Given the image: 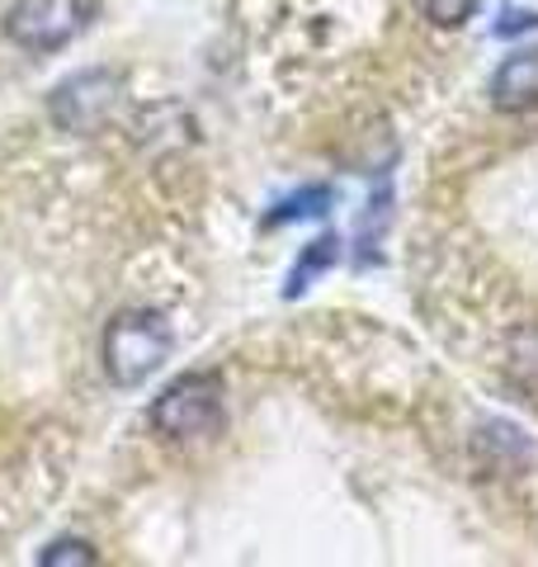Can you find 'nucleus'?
<instances>
[{
    "label": "nucleus",
    "instance_id": "1a4fd4ad",
    "mask_svg": "<svg viewBox=\"0 0 538 567\" xmlns=\"http://www.w3.org/2000/svg\"><path fill=\"white\" fill-rule=\"evenodd\" d=\"M425 20H435L439 29H458L463 20H473L477 0H421Z\"/></svg>",
    "mask_w": 538,
    "mask_h": 567
},
{
    "label": "nucleus",
    "instance_id": "20e7f679",
    "mask_svg": "<svg viewBox=\"0 0 538 567\" xmlns=\"http://www.w3.org/2000/svg\"><path fill=\"white\" fill-rule=\"evenodd\" d=\"M118 76L114 71H81V76L62 81L58 91H52V118L62 123L66 133L76 137H90L95 128H104L118 104Z\"/></svg>",
    "mask_w": 538,
    "mask_h": 567
},
{
    "label": "nucleus",
    "instance_id": "9d476101",
    "mask_svg": "<svg viewBox=\"0 0 538 567\" xmlns=\"http://www.w3.org/2000/svg\"><path fill=\"white\" fill-rule=\"evenodd\" d=\"M387 204H392V189L379 185V194H373V204H369V233L359 237V246H364V260H373V246H379V233L387 223Z\"/></svg>",
    "mask_w": 538,
    "mask_h": 567
},
{
    "label": "nucleus",
    "instance_id": "f257e3e1",
    "mask_svg": "<svg viewBox=\"0 0 538 567\" xmlns=\"http://www.w3.org/2000/svg\"><path fill=\"white\" fill-rule=\"evenodd\" d=\"M170 346H175V336L161 312H152V308L118 312L114 322L104 327V374L118 388H137L166 364Z\"/></svg>",
    "mask_w": 538,
    "mask_h": 567
},
{
    "label": "nucleus",
    "instance_id": "9b49d317",
    "mask_svg": "<svg viewBox=\"0 0 538 567\" xmlns=\"http://www.w3.org/2000/svg\"><path fill=\"white\" fill-rule=\"evenodd\" d=\"M529 29H538V14H534V10H506V14L496 20L500 39H515V33H529Z\"/></svg>",
    "mask_w": 538,
    "mask_h": 567
},
{
    "label": "nucleus",
    "instance_id": "6e6552de",
    "mask_svg": "<svg viewBox=\"0 0 538 567\" xmlns=\"http://www.w3.org/2000/svg\"><path fill=\"white\" fill-rule=\"evenodd\" d=\"M39 563L43 567H90L95 563V548H90L85 539H58V544L43 548Z\"/></svg>",
    "mask_w": 538,
    "mask_h": 567
},
{
    "label": "nucleus",
    "instance_id": "423d86ee",
    "mask_svg": "<svg viewBox=\"0 0 538 567\" xmlns=\"http://www.w3.org/2000/svg\"><path fill=\"white\" fill-rule=\"evenodd\" d=\"M331 199H335V194H331L327 185H308V189L289 194V199H283V204H275V213H269V218H265V227H279V223H302V218H321Z\"/></svg>",
    "mask_w": 538,
    "mask_h": 567
},
{
    "label": "nucleus",
    "instance_id": "0eeeda50",
    "mask_svg": "<svg viewBox=\"0 0 538 567\" xmlns=\"http://www.w3.org/2000/svg\"><path fill=\"white\" fill-rule=\"evenodd\" d=\"M331 260H335V237H321V241H312L308 251H302V260H298V270L289 275V298H298V293H308V284L321 275V270H331Z\"/></svg>",
    "mask_w": 538,
    "mask_h": 567
},
{
    "label": "nucleus",
    "instance_id": "7ed1b4c3",
    "mask_svg": "<svg viewBox=\"0 0 538 567\" xmlns=\"http://www.w3.org/2000/svg\"><path fill=\"white\" fill-rule=\"evenodd\" d=\"M85 0H14L6 33L29 52H58L85 29Z\"/></svg>",
    "mask_w": 538,
    "mask_h": 567
},
{
    "label": "nucleus",
    "instance_id": "39448f33",
    "mask_svg": "<svg viewBox=\"0 0 538 567\" xmlns=\"http://www.w3.org/2000/svg\"><path fill=\"white\" fill-rule=\"evenodd\" d=\"M492 104L496 110H510V114H525L538 110V48H525L506 58L492 76Z\"/></svg>",
    "mask_w": 538,
    "mask_h": 567
},
{
    "label": "nucleus",
    "instance_id": "f03ea898",
    "mask_svg": "<svg viewBox=\"0 0 538 567\" xmlns=\"http://www.w3.org/2000/svg\"><path fill=\"white\" fill-rule=\"evenodd\" d=\"M223 421V379L218 374H179L166 393L152 402V425L161 435H175V440H189V435H204Z\"/></svg>",
    "mask_w": 538,
    "mask_h": 567
}]
</instances>
